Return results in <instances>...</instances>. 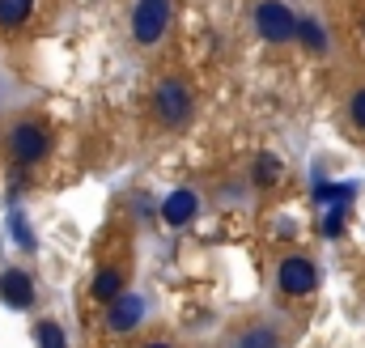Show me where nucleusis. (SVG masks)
<instances>
[{
  "instance_id": "ddd939ff",
  "label": "nucleus",
  "mask_w": 365,
  "mask_h": 348,
  "mask_svg": "<svg viewBox=\"0 0 365 348\" xmlns=\"http://www.w3.org/2000/svg\"><path fill=\"white\" fill-rule=\"evenodd\" d=\"M34 340H38V348H68V336H64V327L56 319H43L34 327Z\"/></svg>"
},
{
  "instance_id": "4468645a",
  "label": "nucleus",
  "mask_w": 365,
  "mask_h": 348,
  "mask_svg": "<svg viewBox=\"0 0 365 348\" xmlns=\"http://www.w3.org/2000/svg\"><path fill=\"white\" fill-rule=\"evenodd\" d=\"M349 119H353V123H357V128L365 132V86L357 89L353 98H349Z\"/></svg>"
},
{
  "instance_id": "f8f14e48",
  "label": "nucleus",
  "mask_w": 365,
  "mask_h": 348,
  "mask_svg": "<svg viewBox=\"0 0 365 348\" xmlns=\"http://www.w3.org/2000/svg\"><path fill=\"white\" fill-rule=\"evenodd\" d=\"M30 13H34V0H0V26L4 30L30 21Z\"/></svg>"
},
{
  "instance_id": "1a4fd4ad",
  "label": "nucleus",
  "mask_w": 365,
  "mask_h": 348,
  "mask_svg": "<svg viewBox=\"0 0 365 348\" xmlns=\"http://www.w3.org/2000/svg\"><path fill=\"white\" fill-rule=\"evenodd\" d=\"M90 293H93V302H102V306H110L115 297H123V293H128V276H123V267H98V272H93Z\"/></svg>"
},
{
  "instance_id": "9b49d317",
  "label": "nucleus",
  "mask_w": 365,
  "mask_h": 348,
  "mask_svg": "<svg viewBox=\"0 0 365 348\" xmlns=\"http://www.w3.org/2000/svg\"><path fill=\"white\" fill-rule=\"evenodd\" d=\"M297 43H302L306 51L323 56V51H327V30H323L314 17H297Z\"/></svg>"
},
{
  "instance_id": "423d86ee",
  "label": "nucleus",
  "mask_w": 365,
  "mask_h": 348,
  "mask_svg": "<svg viewBox=\"0 0 365 348\" xmlns=\"http://www.w3.org/2000/svg\"><path fill=\"white\" fill-rule=\"evenodd\" d=\"M145 323V297L140 293H123V297H115L110 306H106V327L115 332V336H123V332H132V327H140Z\"/></svg>"
},
{
  "instance_id": "39448f33",
  "label": "nucleus",
  "mask_w": 365,
  "mask_h": 348,
  "mask_svg": "<svg viewBox=\"0 0 365 348\" xmlns=\"http://www.w3.org/2000/svg\"><path fill=\"white\" fill-rule=\"evenodd\" d=\"M276 285L289 297H306V293H314L319 272H314V263L306 260V255H289V260H280V267H276Z\"/></svg>"
},
{
  "instance_id": "2eb2a0df",
  "label": "nucleus",
  "mask_w": 365,
  "mask_h": 348,
  "mask_svg": "<svg viewBox=\"0 0 365 348\" xmlns=\"http://www.w3.org/2000/svg\"><path fill=\"white\" fill-rule=\"evenodd\" d=\"M276 174H280V162H276V158H259V162H255V178H259V183H272Z\"/></svg>"
},
{
  "instance_id": "9d476101",
  "label": "nucleus",
  "mask_w": 365,
  "mask_h": 348,
  "mask_svg": "<svg viewBox=\"0 0 365 348\" xmlns=\"http://www.w3.org/2000/svg\"><path fill=\"white\" fill-rule=\"evenodd\" d=\"M230 348H280V332L268 323H251L230 340Z\"/></svg>"
},
{
  "instance_id": "0eeeda50",
  "label": "nucleus",
  "mask_w": 365,
  "mask_h": 348,
  "mask_svg": "<svg viewBox=\"0 0 365 348\" xmlns=\"http://www.w3.org/2000/svg\"><path fill=\"white\" fill-rule=\"evenodd\" d=\"M0 302L13 306V310H30L34 306V280H30V272L4 267L0 272Z\"/></svg>"
},
{
  "instance_id": "20e7f679",
  "label": "nucleus",
  "mask_w": 365,
  "mask_h": 348,
  "mask_svg": "<svg viewBox=\"0 0 365 348\" xmlns=\"http://www.w3.org/2000/svg\"><path fill=\"white\" fill-rule=\"evenodd\" d=\"M255 30L268 43H293L297 39V13L284 0H259L255 4Z\"/></svg>"
},
{
  "instance_id": "6e6552de",
  "label": "nucleus",
  "mask_w": 365,
  "mask_h": 348,
  "mask_svg": "<svg viewBox=\"0 0 365 348\" xmlns=\"http://www.w3.org/2000/svg\"><path fill=\"white\" fill-rule=\"evenodd\" d=\"M195 213H200V195H195L191 187H179V191H170V195L162 200V221H166L170 230H182Z\"/></svg>"
},
{
  "instance_id": "f3484780",
  "label": "nucleus",
  "mask_w": 365,
  "mask_h": 348,
  "mask_svg": "<svg viewBox=\"0 0 365 348\" xmlns=\"http://www.w3.org/2000/svg\"><path fill=\"white\" fill-rule=\"evenodd\" d=\"M145 348H175V344H166V340H153V344H145Z\"/></svg>"
},
{
  "instance_id": "f03ea898",
  "label": "nucleus",
  "mask_w": 365,
  "mask_h": 348,
  "mask_svg": "<svg viewBox=\"0 0 365 348\" xmlns=\"http://www.w3.org/2000/svg\"><path fill=\"white\" fill-rule=\"evenodd\" d=\"M175 0H132V39L140 47H158L170 30Z\"/></svg>"
},
{
  "instance_id": "dca6fc26",
  "label": "nucleus",
  "mask_w": 365,
  "mask_h": 348,
  "mask_svg": "<svg viewBox=\"0 0 365 348\" xmlns=\"http://www.w3.org/2000/svg\"><path fill=\"white\" fill-rule=\"evenodd\" d=\"M340 230H344V208H331V213L323 217V234H327V238H336Z\"/></svg>"
},
{
  "instance_id": "7ed1b4c3",
  "label": "nucleus",
  "mask_w": 365,
  "mask_h": 348,
  "mask_svg": "<svg viewBox=\"0 0 365 348\" xmlns=\"http://www.w3.org/2000/svg\"><path fill=\"white\" fill-rule=\"evenodd\" d=\"M4 149L13 153V162H21V166H34V162H43V158H47V149H51V136H47V128H43L38 119H21V123H13V128H9V136H4Z\"/></svg>"
},
{
  "instance_id": "f257e3e1",
  "label": "nucleus",
  "mask_w": 365,
  "mask_h": 348,
  "mask_svg": "<svg viewBox=\"0 0 365 348\" xmlns=\"http://www.w3.org/2000/svg\"><path fill=\"white\" fill-rule=\"evenodd\" d=\"M153 115L166 123V128H182L191 115H195V93L182 77H162L153 86Z\"/></svg>"
}]
</instances>
